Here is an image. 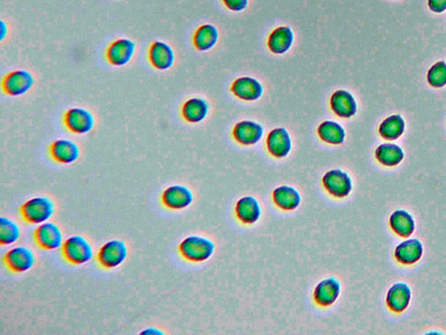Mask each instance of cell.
Listing matches in <instances>:
<instances>
[{
  "instance_id": "cell-1",
  "label": "cell",
  "mask_w": 446,
  "mask_h": 335,
  "mask_svg": "<svg viewBox=\"0 0 446 335\" xmlns=\"http://www.w3.org/2000/svg\"><path fill=\"white\" fill-rule=\"evenodd\" d=\"M216 246L211 240L202 236H190L179 246L181 256L190 262L201 263L208 260L215 253Z\"/></svg>"
},
{
  "instance_id": "cell-2",
  "label": "cell",
  "mask_w": 446,
  "mask_h": 335,
  "mask_svg": "<svg viewBox=\"0 0 446 335\" xmlns=\"http://www.w3.org/2000/svg\"><path fill=\"white\" fill-rule=\"evenodd\" d=\"M20 211L27 223L41 225L53 217L55 211V205L48 196H39L24 203Z\"/></svg>"
},
{
  "instance_id": "cell-3",
  "label": "cell",
  "mask_w": 446,
  "mask_h": 335,
  "mask_svg": "<svg viewBox=\"0 0 446 335\" xmlns=\"http://www.w3.org/2000/svg\"><path fill=\"white\" fill-rule=\"evenodd\" d=\"M63 257L68 263L81 265L93 260V249L84 236L74 235L68 238L61 247Z\"/></svg>"
},
{
  "instance_id": "cell-4",
  "label": "cell",
  "mask_w": 446,
  "mask_h": 335,
  "mask_svg": "<svg viewBox=\"0 0 446 335\" xmlns=\"http://www.w3.org/2000/svg\"><path fill=\"white\" fill-rule=\"evenodd\" d=\"M325 191L336 198H346L353 191V183L350 175L342 170H329L322 178Z\"/></svg>"
},
{
  "instance_id": "cell-5",
  "label": "cell",
  "mask_w": 446,
  "mask_h": 335,
  "mask_svg": "<svg viewBox=\"0 0 446 335\" xmlns=\"http://www.w3.org/2000/svg\"><path fill=\"white\" fill-rule=\"evenodd\" d=\"M128 255V246L125 242L119 239H112L101 246L97 255V260L101 267L114 269L124 263Z\"/></svg>"
},
{
  "instance_id": "cell-6",
  "label": "cell",
  "mask_w": 446,
  "mask_h": 335,
  "mask_svg": "<svg viewBox=\"0 0 446 335\" xmlns=\"http://www.w3.org/2000/svg\"><path fill=\"white\" fill-rule=\"evenodd\" d=\"M35 83L30 72L19 69L6 75L2 80L3 92L7 96L17 97L24 96L32 89Z\"/></svg>"
},
{
  "instance_id": "cell-7",
  "label": "cell",
  "mask_w": 446,
  "mask_h": 335,
  "mask_svg": "<svg viewBox=\"0 0 446 335\" xmlns=\"http://www.w3.org/2000/svg\"><path fill=\"white\" fill-rule=\"evenodd\" d=\"M63 122L67 129L75 134H88L96 125V120L92 113L83 108L68 109L65 113Z\"/></svg>"
},
{
  "instance_id": "cell-8",
  "label": "cell",
  "mask_w": 446,
  "mask_h": 335,
  "mask_svg": "<svg viewBox=\"0 0 446 335\" xmlns=\"http://www.w3.org/2000/svg\"><path fill=\"white\" fill-rule=\"evenodd\" d=\"M194 201V194L184 185L176 184L166 188L162 194V205L166 209L181 210L188 208Z\"/></svg>"
},
{
  "instance_id": "cell-9",
  "label": "cell",
  "mask_w": 446,
  "mask_h": 335,
  "mask_svg": "<svg viewBox=\"0 0 446 335\" xmlns=\"http://www.w3.org/2000/svg\"><path fill=\"white\" fill-rule=\"evenodd\" d=\"M6 267L15 273L31 270L36 262V257L31 249L25 246L14 247L7 251L4 257Z\"/></svg>"
},
{
  "instance_id": "cell-10",
  "label": "cell",
  "mask_w": 446,
  "mask_h": 335,
  "mask_svg": "<svg viewBox=\"0 0 446 335\" xmlns=\"http://www.w3.org/2000/svg\"><path fill=\"white\" fill-rule=\"evenodd\" d=\"M136 49V43L131 39H116L107 49L106 58L108 63L114 67H124L132 61Z\"/></svg>"
},
{
  "instance_id": "cell-11",
  "label": "cell",
  "mask_w": 446,
  "mask_h": 335,
  "mask_svg": "<svg viewBox=\"0 0 446 335\" xmlns=\"http://www.w3.org/2000/svg\"><path fill=\"white\" fill-rule=\"evenodd\" d=\"M63 233L56 224L46 222L39 225L34 232L36 244L41 249L53 251L59 249L63 245Z\"/></svg>"
},
{
  "instance_id": "cell-12",
  "label": "cell",
  "mask_w": 446,
  "mask_h": 335,
  "mask_svg": "<svg viewBox=\"0 0 446 335\" xmlns=\"http://www.w3.org/2000/svg\"><path fill=\"white\" fill-rule=\"evenodd\" d=\"M268 153L275 158H284L292 149V140L285 127H275L268 133L266 140Z\"/></svg>"
},
{
  "instance_id": "cell-13",
  "label": "cell",
  "mask_w": 446,
  "mask_h": 335,
  "mask_svg": "<svg viewBox=\"0 0 446 335\" xmlns=\"http://www.w3.org/2000/svg\"><path fill=\"white\" fill-rule=\"evenodd\" d=\"M148 60L155 69L166 71L175 63L176 54L171 46L164 42H155L148 49Z\"/></svg>"
},
{
  "instance_id": "cell-14",
  "label": "cell",
  "mask_w": 446,
  "mask_h": 335,
  "mask_svg": "<svg viewBox=\"0 0 446 335\" xmlns=\"http://www.w3.org/2000/svg\"><path fill=\"white\" fill-rule=\"evenodd\" d=\"M341 284L336 278L322 279L315 286L313 293L315 303L322 308L331 307L339 298Z\"/></svg>"
},
{
  "instance_id": "cell-15",
  "label": "cell",
  "mask_w": 446,
  "mask_h": 335,
  "mask_svg": "<svg viewBox=\"0 0 446 335\" xmlns=\"http://www.w3.org/2000/svg\"><path fill=\"white\" fill-rule=\"evenodd\" d=\"M332 110L336 116L343 119L353 118L358 111V103L349 91L339 89L332 94L329 100Z\"/></svg>"
},
{
  "instance_id": "cell-16",
  "label": "cell",
  "mask_w": 446,
  "mask_h": 335,
  "mask_svg": "<svg viewBox=\"0 0 446 335\" xmlns=\"http://www.w3.org/2000/svg\"><path fill=\"white\" fill-rule=\"evenodd\" d=\"M231 91L239 99L254 101L263 96V87L256 78L242 76L232 84Z\"/></svg>"
},
{
  "instance_id": "cell-17",
  "label": "cell",
  "mask_w": 446,
  "mask_h": 335,
  "mask_svg": "<svg viewBox=\"0 0 446 335\" xmlns=\"http://www.w3.org/2000/svg\"><path fill=\"white\" fill-rule=\"evenodd\" d=\"M263 127L253 121H242L235 125L233 137L238 144L244 146H251L263 139Z\"/></svg>"
},
{
  "instance_id": "cell-18",
  "label": "cell",
  "mask_w": 446,
  "mask_h": 335,
  "mask_svg": "<svg viewBox=\"0 0 446 335\" xmlns=\"http://www.w3.org/2000/svg\"><path fill=\"white\" fill-rule=\"evenodd\" d=\"M50 156L60 165H71L79 158L81 151L77 144L68 139L54 141L49 147Z\"/></svg>"
},
{
  "instance_id": "cell-19",
  "label": "cell",
  "mask_w": 446,
  "mask_h": 335,
  "mask_svg": "<svg viewBox=\"0 0 446 335\" xmlns=\"http://www.w3.org/2000/svg\"><path fill=\"white\" fill-rule=\"evenodd\" d=\"M412 301V290L407 284L395 283L388 290L386 304L390 310L400 314L407 309Z\"/></svg>"
},
{
  "instance_id": "cell-20",
  "label": "cell",
  "mask_w": 446,
  "mask_h": 335,
  "mask_svg": "<svg viewBox=\"0 0 446 335\" xmlns=\"http://www.w3.org/2000/svg\"><path fill=\"white\" fill-rule=\"evenodd\" d=\"M235 211L238 220L244 225L256 224L262 215L260 203L253 196H245L239 199Z\"/></svg>"
},
{
  "instance_id": "cell-21",
  "label": "cell",
  "mask_w": 446,
  "mask_h": 335,
  "mask_svg": "<svg viewBox=\"0 0 446 335\" xmlns=\"http://www.w3.org/2000/svg\"><path fill=\"white\" fill-rule=\"evenodd\" d=\"M424 254V246L418 239H407L398 245L394 255L398 262L402 265L416 264L421 260Z\"/></svg>"
},
{
  "instance_id": "cell-22",
  "label": "cell",
  "mask_w": 446,
  "mask_h": 335,
  "mask_svg": "<svg viewBox=\"0 0 446 335\" xmlns=\"http://www.w3.org/2000/svg\"><path fill=\"white\" fill-rule=\"evenodd\" d=\"M272 198L279 209L292 211L299 208L302 202V196L296 188L289 185H282L274 189Z\"/></svg>"
},
{
  "instance_id": "cell-23",
  "label": "cell",
  "mask_w": 446,
  "mask_h": 335,
  "mask_svg": "<svg viewBox=\"0 0 446 335\" xmlns=\"http://www.w3.org/2000/svg\"><path fill=\"white\" fill-rule=\"evenodd\" d=\"M294 39V32L289 27L282 25L275 28L268 36V49L274 54H284L291 49Z\"/></svg>"
},
{
  "instance_id": "cell-24",
  "label": "cell",
  "mask_w": 446,
  "mask_h": 335,
  "mask_svg": "<svg viewBox=\"0 0 446 335\" xmlns=\"http://www.w3.org/2000/svg\"><path fill=\"white\" fill-rule=\"evenodd\" d=\"M209 112L208 101L202 98L193 97L185 101L181 108V115L185 121L199 123L206 119Z\"/></svg>"
},
{
  "instance_id": "cell-25",
  "label": "cell",
  "mask_w": 446,
  "mask_h": 335,
  "mask_svg": "<svg viewBox=\"0 0 446 335\" xmlns=\"http://www.w3.org/2000/svg\"><path fill=\"white\" fill-rule=\"evenodd\" d=\"M390 227L398 236L408 239L415 231L414 217L407 210H395L390 217Z\"/></svg>"
},
{
  "instance_id": "cell-26",
  "label": "cell",
  "mask_w": 446,
  "mask_h": 335,
  "mask_svg": "<svg viewBox=\"0 0 446 335\" xmlns=\"http://www.w3.org/2000/svg\"><path fill=\"white\" fill-rule=\"evenodd\" d=\"M318 137L324 143L331 145H341L344 143L346 131L340 123L334 121H324L318 126Z\"/></svg>"
},
{
  "instance_id": "cell-27",
  "label": "cell",
  "mask_w": 446,
  "mask_h": 335,
  "mask_svg": "<svg viewBox=\"0 0 446 335\" xmlns=\"http://www.w3.org/2000/svg\"><path fill=\"white\" fill-rule=\"evenodd\" d=\"M375 158L380 165L395 167L405 158V153L400 146L395 144H383L376 148Z\"/></svg>"
},
{
  "instance_id": "cell-28",
  "label": "cell",
  "mask_w": 446,
  "mask_h": 335,
  "mask_svg": "<svg viewBox=\"0 0 446 335\" xmlns=\"http://www.w3.org/2000/svg\"><path fill=\"white\" fill-rule=\"evenodd\" d=\"M219 39V32L215 25L205 24L201 25L195 32L194 45L195 49L202 52L212 49Z\"/></svg>"
},
{
  "instance_id": "cell-29",
  "label": "cell",
  "mask_w": 446,
  "mask_h": 335,
  "mask_svg": "<svg viewBox=\"0 0 446 335\" xmlns=\"http://www.w3.org/2000/svg\"><path fill=\"white\" fill-rule=\"evenodd\" d=\"M405 129V120L400 115H393L383 120L379 126V132L384 140L395 141L404 134Z\"/></svg>"
},
{
  "instance_id": "cell-30",
  "label": "cell",
  "mask_w": 446,
  "mask_h": 335,
  "mask_svg": "<svg viewBox=\"0 0 446 335\" xmlns=\"http://www.w3.org/2000/svg\"><path fill=\"white\" fill-rule=\"evenodd\" d=\"M21 230L19 225L8 217L0 218V244L2 246L13 245L20 239Z\"/></svg>"
},
{
  "instance_id": "cell-31",
  "label": "cell",
  "mask_w": 446,
  "mask_h": 335,
  "mask_svg": "<svg viewBox=\"0 0 446 335\" xmlns=\"http://www.w3.org/2000/svg\"><path fill=\"white\" fill-rule=\"evenodd\" d=\"M427 81L433 87H443L446 85V63L440 61L430 68L427 74Z\"/></svg>"
},
{
  "instance_id": "cell-32",
  "label": "cell",
  "mask_w": 446,
  "mask_h": 335,
  "mask_svg": "<svg viewBox=\"0 0 446 335\" xmlns=\"http://www.w3.org/2000/svg\"><path fill=\"white\" fill-rule=\"evenodd\" d=\"M224 6L232 12H242L248 7L249 0H223Z\"/></svg>"
},
{
  "instance_id": "cell-33",
  "label": "cell",
  "mask_w": 446,
  "mask_h": 335,
  "mask_svg": "<svg viewBox=\"0 0 446 335\" xmlns=\"http://www.w3.org/2000/svg\"><path fill=\"white\" fill-rule=\"evenodd\" d=\"M428 6L433 13H443L446 10V0H428Z\"/></svg>"
},
{
  "instance_id": "cell-34",
  "label": "cell",
  "mask_w": 446,
  "mask_h": 335,
  "mask_svg": "<svg viewBox=\"0 0 446 335\" xmlns=\"http://www.w3.org/2000/svg\"><path fill=\"white\" fill-rule=\"evenodd\" d=\"M143 334H162L163 333L162 332L161 330H159L157 329H153V327H150V329L145 330L144 332H143Z\"/></svg>"
}]
</instances>
